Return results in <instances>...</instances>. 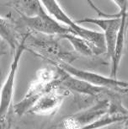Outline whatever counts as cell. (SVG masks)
Wrapping results in <instances>:
<instances>
[{"mask_svg": "<svg viewBox=\"0 0 128 129\" xmlns=\"http://www.w3.org/2000/svg\"><path fill=\"white\" fill-rule=\"evenodd\" d=\"M26 51L45 59L51 64L69 63L78 57L76 53L68 51L60 44V37L45 35L31 31L24 34Z\"/></svg>", "mask_w": 128, "mask_h": 129, "instance_id": "cell-1", "label": "cell"}, {"mask_svg": "<svg viewBox=\"0 0 128 129\" xmlns=\"http://www.w3.org/2000/svg\"><path fill=\"white\" fill-rule=\"evenodd\" d=\"M40 2L49 16L64 27L69 28L73 34L86 39L92 47L95 56L106 53L105 39L103 33L89 29L78 24L76 21L67 14L57 0H40Z\"/></svg>", "mask_w": 128, "mask_h": 129, "instance_id": "cell-2", "label": "cell"}, {"mask_svg": "<svg viewBox=\"0 0 128 129\" xmlns=\"http://www.w3.org/2000/svg\"><path fill=\"white\" fill-rule=\"evenodd\" d=\"M25 51V38L22 34L21 36L20 43H19L18 46L15 50V53L13 56L12 62L10 63L8 75L6 77L5 81L2 86L1 91H0V116L6 115L12 108L15 82H16L17 71L19 69V64H20L21 59L22 57V55Z\"/></svg>", "mask_w": 128, "mask_h": 129, "instance_id": "cell-3", "label": "cell"}, {"mask_svg": "<svg viewBox=\"0 0 128 129\" xmlns=\"http://www.w3.org/2000/svg\"><path fill=\"white\" fill-rule=\"evenodd\" d=\"M78 24H95L102 30L106 44V54L111 59L115 47L116 39L121 24V16L119 13L110 14L108 17H84L76 21Z\"/></svg>", "mask_w": 128, "mask_h": 129, "instance_id": "cell-4", "label": "cell"}, {"mask_svg": "<svg viewBox=\"0 0 128 129\" xmlns=\"http://www.w3.org/2000/svg\"><path fill=\"white\" fill-rule=\"evenodd\" d=\"M20 21L27 31H31L45 35L61 36L62 34L72 33L69 28L64 27L46 12L32 17L20 16Z\"/></svg>", "mask_w": 128, "mask_h": 129, "instance_id": "cell-5", "label": "cell"}, {"mask_svg": "<svg viewBox=\"0 0 128 129\" xmlns=\"http://www.w3.org/2000/svg\"><path fill=\"white\" fill-rule=\"evenodd\" d=\"M56 65L62 68L63 70L71 75L91 83L94 86L105 87V88H108V87L115 88L116 90H127V82L120 81L117 79H113L111 77L108 78L101 74L93 73V72L79 69L69 63H60V64Z\"/></svg>", "mask_w": 128, "mask_h": 129, "instance_id": "cell-6", "label": "cell"}, {"mask_svg": "<svg viewBox=\"0 0 128 129\" xmlns=\"http://www.w3.org/2000/svg\"><path fill=\"white\" fill-rule=\"evenodd\" d=\"M61 85L58 84L51 90L43 93L27 113L39 115H52L58 110L64 98Z\"/></svg>", "mask_w": 128, "mask_h": 129, "instance_id": "cell-7", "label": "cell"}, {"mask_svg": "<svg viewBox=\"0 0 128 129\" xmlns=\"http://www.w3.org/2000/svg\"><path fill=\"white\" fill-rule=\"evenodd\" d=\"M119 14L121 16V24L118 33V36H117L114 54H113L111 57L112 69L111 76L110 77L113 79H117V71H118L121 58H122L123 53H124L125 40H126V34L128 29V14L126 12H119Z\"/></svg>", "mask_w": 128, "mask_h": 129, "instance_id": "cell-8", "label": "cell"}, {"mask_svg": "<svg viewBox=\"0 0 128 129\" xmlns=\"http://www.w3.org/2000/svg\"><path fill=\"white\" fill-rule=\"evenodd\" d=\"M9 5L11 6L20 16L32 17L46 12L40 0H10Z\"/></svg>", "mask_w": 128, "mask_h": 129, "instance_id": "cell-9", "label": "cell"}, {"mask_svg": "<svg viewBox=\"0 0 128 129\" xmlns=\"http://www.w3.org/2000/svg\"><path fill=\"white\" fill-rule=\"evenodd\" d=\"M0 38L10 45L13 51L16 49L20 43L21 37L17 34L14 24L10 19L0 16Z\"/></svg>", "mask_w": 128, "mask_h": 129, "instance_id": "cell-10", "label": "cell"}, {"mask_svg": "<svg viewBox=\"0 0 128 129\" xmlns=\"http://www.w3.org/2000/svg\"><path fill=\"white\" fill-rule=\"evenodd\" d=\"M59 37L60 39L68 40L71 44V45L73 46V49H74L76 54H80V55L84 56H95L92 47L91 46V45L86 39H84L81 37L75 35V34H72V33L62 34V35H61Z\"/></svg>", "mask_w": 128, "mask_h": 129, "instance_id": "cell-11", "label": "cell"}, {"mask_svg": "<svg viewBox=\"0 0 128 129\" xmlns=\"http://www.w3.org/2000/svg\"><path fill=\"white\" fill-rule=\"evenodd\" d=\"M12 113L13 108L10 110V111L2 116H0V129H10L11 126L12 122Z\"/></svg>", "mask_w": 128, "mask_h": 129, "instance_id": "cell-12", "label": "cell"}, {"mask_svg": "<svg viewBox=\"0 0 128 129\" xmlns=\"http://www.w3.org/2000/svg\"><path fill=\"white\" fill-rule=\"evenodd\" d=\"M118 6L119 12H126L128 14V0H112Z\"/></svg>", "mask_w": 128, "mask_h": 129, "instance_id": "cell-13", "label": "cell"}, {"mask_svg": "<svg viewBox=\"0 0 128 129\" xmlns=\"http://www.w3.org/2000/svg\"><path fill=\"white\" fill-rule=\"evenodd\" d=\"M86 1L87 2V4L91 6V8H92L93 10H94L95 11H96V12L97 13V15H98V16H100V17H108V16L110 15V14H107V13L103 12V10H101L100 9H99V8L96 5V4L93 3L92 0H86Z\"/></svg>", "mask_w": 128, "mask_h": 129, "instance_id": "cell-14", "label": "cell"}, {"mask_svg": "<svg viewBox=\"0 0 128 129\" xmlns=\"http://www.w3.org/2000/svg\"><path fill=\"white\" fill-rule=\"evenodd\" d=\"M1 78H2V74L1 72H0V87H1Z\"/></svg>", "mask_w": 128, "mask_h": 129, "instance_id": "cell-15", "label": "cell"}]
</instances>
